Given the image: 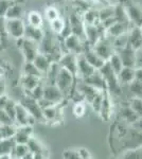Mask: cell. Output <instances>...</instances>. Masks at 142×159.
<instances>
[{"label": "cell", "mask_w": 142, "mask_h": 159, "mask_svg": "<svg viewBox=\"0 0 142 159\" xmlns=\"http://www.w3.org/2000/svg\"><path fill=\"white\" fill-rule=\"evenodd\" d=\"M99 72L102 74V76L105 80V84H106V88L109 91V93H113L116 96H119L121 93V85L118 79V74L112 70V66L106 61L104 65L100 69H98Z\"/></svg>", "instance_id": "obj_1"}, {"label": "cell", "mask_w": 142, "mask_h": 159, "mask_svg": "<svg viewBox=\"0 0 142 159\" xmlns=\"http://www.w3.org/2000/svg\"><path fill=\"white\" fill-rule=\"evenodd\" d=\"M76 76L73 74H71L68 70L61 67L54 84L62 91L64 98H67V97L70 96V92L74 88V86H76Z\"/></svg>", "instance_id": "obj_2"}, {"label": "cell", "mask_w": 142, "mask_h": 159, "mask_svg": "<svg viewBox=\"0 0 142 159\" xmlns=\"http://www.w3.org/2000/svg\"><path fill=\"white\" fill-rule=\"evenodd\" d=\"M120 2L130 22L140 28L142 25V7L131 0H120Z\"/></svg>", "instance_id": "obj_3"}, {"label": "cell", "mask_w": 142, "mask_h": 159, "mask_svg": "<svg viewBox=\"0 0 142 159\" xmlns=\"http://www.w3.org/2000/svg\"><path fill=\"white\" fill-rule=\"evenodd\" d=\"M18 48L24 55L25 61H33L35 56L39 53V43L30 40L28 38H19L17 39Z\"/></svg>", "instance_id": "obj_4"}, {"label": "cell", "mask_w": 142, "mask_h": 159, "mask_svg": "<svg viewBox=\"0 0 142 159\" xmlns=\"http://www.w3.org/2000/svg\"><path fill=\"white\" fill-rule=\"evenodd\" d=\"M19 103L28 110V112H29L31 116H33L35 118L37 122H45L44 116H43V109L40 108L37 100L33 99L31 96L25 93V96L20 99Z\"/></svg>", "instance_id": "obj_5"}, {"label": "cell", "mask_w": 142, "mask_h": 159, "mask_svg": "<svg viewBox=\"0 0 142 159\" xmlns=\"http://www.w3.org/2000/svg\"><path fill=\"white\" fill-rule=\"evenodd\" d=\"M92 48H94V50L95 51V53L105 61H108V58H109L112 53L116 51L112 46V40H110L109 38H107L106 36L101 37L100 39L92 46Z\"/></svg>", "instance_id": "obj_6"}, {"label": "cell", "mask_w": 142, "mask_h": 159, "mask_svg": "<svg viewBox=\"0 0 142 159\" xmlns=\"http://www.w3.org/2000/svg\"><path fill=\"white\" fill-rule=\"evenodd\" d=\"M25 24L22 18L19 19H6V30L9 36L14 39L24 37Z\"/></svg>", "instance_id": "obj_7"}, {"label": "cell", "mask_w": 142, "mask_h": 159, "mask_svg": "<svg viewBox=\"0 0 142 159\" xmlns=\"http://www.w3.org/2000/svg\"><path fill=\"white\" fill-rule=\"evenodd\" d=\"M69 25L71 28V33L79 36L83 42H85V32H84V22L82 19V15L79 13L73 12L70 14L68 18Z\"/></svg>", "instance_id": "obj_8"}, {"label": "cell", "mask_w": 142, "mask_h": 159, "mask_svg": "<svg viewBox=\"0 0 142 159\" xmlns=\"http://www.w3.org/2000/svg\"><path fill=\"white\" fill-rule=\"evenodd\" d=\"M43 98L48 100V101L53 102L55 104L62 103L65 100L62 91L58 89V87L55 84H49V83H45V85H44Z\"/></svg>", "instance_id": "obj_9"}, {"label": "cell", "mask_w": 142, "mask_h": 159, "mask_svg": "<svg viewBox=\"0 0 142 159\" xmlns=\"http://www.w3.org/2000/svg\"><path fill=\"white\" fill-rule=\"evenodd\" d=\"M37 122L36 119L33 116L28 112V110L25 108L20 103H17L16 105V111H15V119H14V123L19 126V125H34L35 123Z\"/></svg>", "instance_id": "obj_10"}, {"label": "cell", "mask_w": 142, "mask_h": 159, "mask_svg": "<svg viewBox=\"0 0 142 159\" xmlns=\"http://www.w3.org/2000/svg\"><path fill=\"white\" fill-rule=\"evenodd\" d=\"M58 64L62 68L68 70L71 74L77 78V56L74 53L66 52L62 55Z\"/></svg>", "instance_id": "obj_11"}, {"label": "cell", "mask_w": 142, "mask_h": 159, "mask_svg": "<svg viewBox=\"0 0 142 159\" xmlns=\"http://www.w3.org/2000/svg\"><path fill=\"white\" fill-rule=\"evenodd\" d=\"M82 54L84 55V57L86 58V61H88L90 65L94 66L97 70L102 67L105 63V61L102 60V58L95 53L92 46H90L87 42H84V47H83V52H82Z\"/></svg>", "instance_id": "obj_12"}, {"label": "cell", "mask_w": 142, "mask_h": 159, "mask_svg": "<svg viewBox=\"0 0 142 159\" xmlns=\"http://www.w3.org/2000/svg\"><path fill=\"white\" fill-rule=\"evenodd\" d=\"M63 43L65 46L67 52H71L74 54H80L83 52V47H84V42L81 39L79 36L74 34L68 35L67 37L63 38Z\"/></svg>", "instance_id": "obj_13"}, {"label": "cell", "mask_w": 142, "mask_h": 159, "mask_svg": "<svg viewBox=\"0 0 142 159\" xmlns=\"http://www.w3.org/2000/svg\"><path fill=\"white\" fill-rule=\"evenodd\" d=\"M117 52L120 55L123 67H136V51L128 43L122 49L117 50Z\"/></svg>", "instance_id": "obj_14"}, {"label": "cell", "mask_w": 142, "mask_h": 159, "mask_svg": "<svg viewBox=\"0 0 142 159\" xmlns=\"http://www.w3.org/2000/svg\"><path fill=\"white\" fill-rule=\"evenodd\" d=\"M130 30V24L127 22H121V21H116L115 24H112L110 27H108L105 30V35L107 38H109L110 40H112L115 37L120 36V35L124 34V33L128 32Z\"/></svg>", "instance_id": "obj_15"}, {"label": "cell", "mask_w": 142, "mask_h": 159, "mask_svg": "<svg viewBox=\"0 0 142 159\" xmlns=\"http://www.w3.org/2000/svg\"><path fill=\"white\" fill-rule=\"evenodd\" d=\"M109 91L107 89L104 90V97H103V101H102V104H101V107H100V110L98 114L100 115L102 120L104 121H107V120L110 119L112 115V110H113V106H112V99L109 97Z\"/></svg>", "instance_id": "obj_16"}, {"label": "cell", "mask_w": 142, "mask_h": 159, "mask_svg": "<svg viewBox=\"0 0 142 159\" xmlns=\"http://www.w3.org/2000/svg\"><path fill=\"white\" fill-rule=\"evenodd\" d=\"M33 132H34V129H33L32 125H29V124L19 125V126H17L16 133H15L13 138H14L16 143L27 144L29 139L33 136Z\"/></svg>", "instance_id": "obj_17"}, {"label": "cell", "mask_w": 142, "mask_h": 159, "mask_svg": "<svg viewBox=\"0 0 142 159\" xmlns=\"http://www.w3.org/2000/svg\"><path fill=\"white\" fill-rule=\"evenodd\" d=\"M61 104L52 105V106H49L47 108L43 109V116L44 120L47 123H51L53 125L54 122H57L61 119Z\"/></svg>", "instance_id": "obj_18"}, {"label": "cell", "mask_w": 142, "mask_h": 159, "mask_svg": "<svg viewBox=\"0 0 142 159\" xmlns=\"http://www.w3.org/2000/svg\"><path fill=\"white\" fill-rule=\"evenodd\" d=\"M77 74L82 76V79L89 76L90 74H92L94 72L97 71L94 66H91L88 61H86V58L84 57V55L82 53L77 54Z\"/></svg>", "instance_id": "obj_19"}, {"label": "cell", "mask_w": 142, "mask_h": 159, "mask_svg": "<svg viewBox=\"0 0 142 159\" xmlns=\"http://www.w3.org/2000/svg\"><path fill=\"white\" fill-rule=\"evenodd\" d=\"M76 87L77 90L83 94L85 101H87L88 103H91L92 100L95 98V96H97V94L101 91L98 88L89 85V84H86L83 81H82L81 83L77 84V85H76Z\"/></svg>", "instance_id": "obj_20"}, {"label": "cell", "mask_w": 142, "mask_h": 159, "mask_svg": "<svg viewBox=\"0 0 142 159\" xmlns=\"http://www.w3.org/2000/svg\"><path fill=\"white\" fill-rule=\"evenodd\" d=\"M128 45L135 51L142 48V30L139 27L128 30Z\"/></svg>", "instance_id": "obj_21"}, {"label": "cell", "mask_w": 142, "mask_h": 159, "mask_svg": "<svg viewBox=\"0 0 142 159\" xmlns=\"http://www.w3.org/2000/svg\"><path fill=\"white\" fill-rule=\"evenodd\" d=\"M44 34H45V31L43 30V27H33L30 25H25V34L24 37L28 38L30 40L39 43L42 42Z\"/></svg>", "instance_id": "obj_22"}, {"label": "cell", "mask_w": 142, "mask_h": 159, "mask_svg": "<svg viewBox=\"0 0 142 159\" xmlns=\"http://www.w3.org/2000/svg\"><path fill=\"white\" fill-rule=\"evenodd\" d=\"M82 81L85 82L86 84H89V85L95 87L99 90H104L106 88V84H105V80L102 76V74L99 72V70H97L95 72L92 74H90L89 76H86V78L82 79Z\"/></svg>", "instance_id": "obj_23"}, {"label": "cell", "mask_w": 142, "mask_h": 159, "mask_svg": "<svg viewBox=\"0 0 142 159\" xmlns=\"http://www.w3.org/2000/svg\"><path fill=\"white\" fill-rule=\"evenodd\" d=\"M84 32H85V42H87L90 46H94L98 40L102 37L100 34L99 29L94 25H85L84 24Z\"/></svg>", "instance_id": "obj_24"}, {"label": "cell", "mask_w": 142, "mask_h": 159, "mask_svg": "<svg viewBox=\"0 0 142 159\" xmlns=\"http://www.w3.org/2000/svg\"><path fill=\"white\" fill-rule=\"evenodd\" d=\"M16 144L14 138H2L0 139V159H12L11 153Z\"/></svg>", "instance_id": "obj_25"}, {"label": "cell", "mask_w": 142, "mask_h": 159, "mask_svg": "<svg viewBox=\"0 0 142 159\" xmlns=\"http://www.w3.org/2000/svg\"><path fill=\"white\" fill-rule=\"evenodd\" d=\"M44 78L40 76H35V75H27V74H22L21 79H20V85H21L22 89L25 92H29L34 88L35 86H37L40 82H43Z\"/></svg>", "instance_id": "obj_26"}, {"label": "cell", "mask_w": 142, "mask_h": 159, "mask_svg": "<svg viewBox=\"0 0 142 159\" xmlns=\"http://www.w3.org/2000/svg\"><path fill=\"white\" fill-rule=\"evenodd\" d=\"M51 63H52V61L47 57V55H45L42 52L38 53V54L35 56L34 60H33V64H34L36 66V68H37L44 75H45L46 71L48 70V68Z\"/></svg>", "instance_id": "obj_27"}, {"label": "cell", "mask_w": 142, "mask_h": 159, "mask_svg": "<svg viewBox=\"0 0 142 159\" xmlns=\"http://www.w3.org/2000/svg\"><path fill=\"white\" fill-rule=\"evenodd\" d=\"M82 19L85 25H99L100 18H99V10L88 9L82 14Z\"/></svg>", "instance_id": "obj_28"}, {"label": "cell", "mask_w": 142, "mask_h": 159, "mask_svg": "<svg viewBox=\"0 0 142 159\" xmlns=\"http://www.w3.org/2000/svg\"><path fill=\"white\" fill-rule=\"evenodd\" d=\"M120 116H121L122 119H124L126 122L131 123V124L135 123L137 120H138V118H139L138 115H137L136 112L134 111V109L130 106V104H128V105H123V106L121 107Z\"/></svg>", "instance_id": "obj_29"}, {"label": "cell", "mask_w": 142, "mask_h": 159, "mask_svg": "<svg viewBox=\"0 0 142 159\" xmlns=\"http://www.w3.org/2000/svg\"><path fill=\"white\" fill-rule=\"evenodd\" d=\"M22 16H24V7H22L21 4L18 3V2H14V3L10 7V9L7 10L4 18L19 19V18H22Z\"/></svg>", "instance_id": "obj_30"}, {"label": "cell", "mask_w": 142, "mask_h": 159, "mask_svg": "<svg viewBox=\"0 0 142 159\" xmlns=\"http://www.w3.org/2000/svg\"><path fill=\"white\" fill-rule=\"evenodd\" d=\"M59 69H61V66L57 61H52L49 66L48 70L46 71L45 73V79H46V83H49V84H54L55 83V80H56V76L59 72Z\"/></svg>", "instance_id": "obj_31"}, {"label": "cell", "mask_w": 142, "mask_h": 159, "mask_svg": "<svg viewBox=\"0 0 142 159\" xmlns=\"http://www.w3.org/2000/svg\"><path fill=\"white\" fill-rule=\"evenodd\" d=\"M118 79L120 83L130 84L133 80H135V68L123 67L118 74Z\"/></svg>", "instance_id": "obj_32"}, {"label": "cell", "mask_w": 142, "mask_h": 159, "mask_svg": "<svg viewBox=\"0 0 142 159\" xmlns=\"http://www.w3.org/2000/svg\"><path fill=\"white\" fill-rule=\"evenodd\" d=\"M28 145V148H29V151L32 154H35V153H43V154H46V155H49V153L47 152V150H46V148L44 147V145L40 143L39 140H37L36 138H34L32 136V137L30 138L29 141H28L27 143Z\"/></svg>", "instance_id": "obj_33"}, {"label": "cell", "mask_w": 142, "mask_h": 159, "mask_svg": "<svg viewBox=\"0 0 142 159\" xmlns=\"http://www.w3.org/2000/svg\"><path fill=\"white\" fill-rule=\"evenodd\" d=\"M29 148H28L27 144H22V143H16L13 148V151L11 153L12 158L16 159H24L25 156L29 153Z\"/></svg>", "instance_id": "obj_34"}, {"label": "cell", "mask_w": 142, "mask_h": 159, "mask_svg": "<svg viewBox=\"0 0 142 159\" xmlns=\"http://www.w3.org/2000/svg\"><path fill=\"white\" fill-rule=\"evenodd\" d=\"M107 61L109 63V65L112 66V70L115 71L117 74H119V72L121 71V69L123 68V64H122V61H121V58H120V55L118 54L117 51H115V52L112 53V56L108 58Z\"/></svg>", "instance_id": "obj_35"}, {"label": "cell", "mask_w": 142, "mask_h": 159, "mask_svg": "<svg viewBox=\"0 0 142 159\" xmlns=\"http://www.w3.org/2000/svg\"><path fill=\"white\" fill-rule=\"evenodd\" d=\"M22 74L27 75H35L44 78V74L36 68V66L33 64V61H25L24 67H22Z\"/></svg>", "instance_id": "obj_36"}, {"label": "cell", "mask_w": 142, "mask_h": 159, "mask_svg": "<svg viewBox=\"0 0 142 159\" xmlns=\"http://www.w3.org/2000/svg\"><path fill=\"white\" fill-rule=\"evenodd\" d=\"M28 25L33 27H43V17L38 12L31 11L28 14Z\"/></svg>", "instance_id": "obj_37"}, {"label": "cell", "mask_w": 142, "mask_h": 159, "mask_svg": "<svg viewBox=\"0 0 142 159\" xmlns=\"http://www.w3.org/2000/svg\"><path fill=\"white\" fill-rule=\"evenodd\" d=\"M65 20L64 18H62L61 16L57 17L56 19L52 20L50 21V28H51V31L56 35H59L64 30V27H65Z\"/></svg>", "instance_id": "obj_38"}, {"label": "cell", "mask_w": 142, "mask_h": 159, "mask_svg": "<svg viewBox=\"0 0 142 159\" xmlns=\"http://www.w3.org/2000/svg\"><path fill=\"white\" fill-rule=\"evenodd\" d=\"M115 9H116V7L106 6V7H102L101 10H99L100 22H103V21H105L106 19L112 17L113 15H115Z\"/></svg>", "instance_id": "obj_39"}, {"label": "cell", "mask_w": 142, "mask_h": 159, "mask_svg": "<svg viewBox=\"0 0 142 159\" xmlns=\"http://www.w3.org/2000/svg\"><path fill=\"white\" fill-rule=\"evenodd\" d=\"M128 90L131 93H133L135 97H141L142 96V81L139 80H133L128 84Z\"/></svg>", "instance_id": "obj_40"}, {"label": "cell", "mask_w": 142, "mask_h": 159, "mask_svg": "<svg viewBox=\"0 0 142 159\" xmlns=\"http://www.w3.org/2000/svg\"><path fill=\"white\" fill-rule=\"evenodd\" d=\"M1 126V134L2 138H13L16 133L17 129V125L15 123L13 124H4V125H0Z\"/></svg>", "instance_id": "obj_41"}, {"label": "cell", "mask_w": 142, "mask_h": 159, "mask_svg": "<svg viewBox=\"0 0 142 159\" xmlns=\"http://www.w3.org/2000/svg\"><path fill=\"white\" fill-rule=\"evenodd\" d=\"M16 105H17V103L14 101V100L7 98V102H6V104H4V106H3V109L6 110L7 114L12 118L13 121H14V119H15V111H16Z\"/></svg>", "instance_id": "obj_42"}, {"label": "cell", "mask_w": 142, "mask_h": 159, "mask_svg": "<svg viewBox=\"0 0 142 159\" xmlns=\"http://www.w3.org/2000/svg\"><path fill=\"white\" fill-rule=\"evenodd\" d=\"M130 106L139 117H142V99L140 97H135L130 100Z\"/></svg>", "instance_id": "obj_43"}, {"label": "cell", "mask_w": 142, "mask_h": 159, "mask_svg": "<svg viewBox=\"0 0 142 159\" xmlns=\"http://www.w3.org/2000/svg\"><path fill=\"white\" fill-rule=\"evenodd\" d=\"M44 81L43 82H40L39 84H38L37 86H35L34 88L32 89L31 91L29 92H25V93H28L29 96L32 97L33 99H35V100H40L43 98V94H44Z\"/></svg>", "instance_id": "obj_44"}, {"label": "cell", "mask_w": 142, "mask_h": 159, "mask_svg": "<svg viewBox=\"0 0 142 159\" xmlns=\"http://www.w3.org/2000/svg\"><path fill=\"white\" fill-rule=\"evenodd\" d=\"M104 90H101L99 93L95 96V98L92 100L91 103H90L95 112H99V110H100L101 104H102V101H103V97H104Z\"/></svg>", "instance_id": "obj_45"}, {"label": "cell", "mask_w": 142, "mask_h": 159, "mask_svg": "<svg viewBox=\"0 0 142 159\" xmlns=\"http://www.w3.org/2000/svg\"><path fill=\"white\" fill-rule=\"evenodd\" d=\"M45 15H46V18L49 20V22L52 21V20L56 19L57 17L61 16V15H59L58 10L56 9V7H48L47 9H46Z\"/></svg>", "instance_id": "obj_46"}, {"label": "cell", "mask_w": 142, "mask_h": 159, "mask_svg": "<svg viewBox=\"0 0 142 159\" xmlns=\"http://www.w3.org/2000/svg\"><path fill=\"white\" fill-rule=\"evenodd\" d=\"M14 2H16V0H0V17L6 16L7 10Z\"/></svg>", "instance_id": "obj_47"}, {"label": "cell", "mask_w": 142, "mask_h": 159, "mask_svg": "<svg viewBox=\"0 0 142 159\" xmlns=\"http://www.w3.org/2000/svg\"><path fill=\"white\" fill-rule=\"evenodd\" d=\"M14 121L9 115L7 114V111L3 108L0 109V125H4V124H13Z\"/></svg>", "instance_id": "obj_48"}, {"label": "cell", "mask_w": 142, "mask_h": 159, "mask_svg": "<svg viewBox=\"0 0 142 159\" xmlns=\"http://www.w3.org/2000/svg\"><path fill=\"white\" fill-rule=\"evenodd\" d=\"M73 114H74V116L77 118H81L84 116L85 105L82 103V102H77V103H76V105H74V107H73Z\"/></svg>", "instance_id": "obj_49"}, {"label": "cell", "mask_w": 142, "mask_h": 159, "mask_svg": "<svg viewBox=\"0 0 142 159\" xmlns=\"http://www.w3.org/2000/svg\"><path fill=\"white\" fill-rule=\"evenodd\" d=\"M63 158L65 159H79V153L74 150H66L63 152Z\"/></svg>", "instance_id": "obj_50"}, {"label": "cell", "mask_w": 142, "mask_h": 159, "mask_svg": "<svg viewBox=\"0 0 142 159\" xmlns=\"http://www.w3.org/2000/svg\"><path fill=\"white\" fill-rule=\"evenodd\" d=\"M77 153H79V156L80 158H83V159H89V158H92L90 153L87 151V148H81L77 150Z\"/></svg>", "instance_id": "obj_51"}, {"label": "cell", "mask_w": 142, "mask_h": 159, "mask_svg": "<svg viewBox=\"0 0 142 159\" xmlns=\"http://www.w3.org/2000/svg\"><path fill=\"white\" fill-rule=\"evenodd\" d=\"M6 89H7V85H6V81H4V76H1L0 78V97L6 94Z\"/></svg>", "instance_id": "obj_52"}, {"label": "cell", "mask_w": 142, "mask_h": 159, "mask_svg": "<svg viewBox=\"0 0 142 159\" xmlns=\"http://www.w3.org/2000/svg\"><path fill=\"white\" fill-rule=\"evenodd\" d=\"M134 126V129H136L137 130H139V132L142 133V117H139L138 120L131 124Z\"/></svg>", "instance_id": "obj_53"}, {"label": "cell", "mask_w": 142, "mask_h": 159, "mask_svg": "<svg viewBox=\"0 0 142 159\" xmlns=\"http://www.w3.org/2000/svg\"><path fill=\"white\" fill-rule=\"evenodd\" d=\"M7 98H9V97L6 96V94H3V96L0 97V109L3 108V106H4V104H6Z\"/></svg>", "instance_id": "obj_54"}, {"label": "cell", "mask_w": 142, "mask_h": 159, "mask_svg": "<svg viewBox=\"0 0 142 159\" xmlns=\"http://www.w3.org/2000/svg\"><path fill=\"white\" fill-rule=\"evenodd\" d=\"M6 71L7 70H6V68H4V66L0 65V78L6 75Z\"/></svg>", "instance_id": "obj_55"}, {"label": "cell", "mask_w": 142, "mask_h": 159, "mask_svg": "<svg viewBox=\"0 0 142 159\" xmlns=\"http://www.w3.org/2000/svg\"><path fill=\"white\" fill-rule=\"evenodd\" d=\"M133 2H135L136 4H138V6H140L142 7V0H131Z\"/></svg>", "instance_id": "obj_56"}, {"label": "cell", "mask_w": 142, "mask_h": 159, "mask_svg": "<svg viewBox=\"0 0 142 159\" xmlns=\"http://www.w3.org/2000/svg\"><path fill=\"white\" fill-rule=\"evenodd\" d=\"M53 1L55 2V3H62V2H64L65 0H53Z\"/></svg>", "instance_id": "obj_57"}, {"label": "cell", "mask_w": 142, "mask_h": 159, "mask_svg": "<svg viewBox=\"0 0 142 159\" xmlns=\"http://www.w3.org/2000/svg\"><path fill=\"white\" fill-rule=\"evenodd\" d=\"M0 65H2V66H3V60H2L1 57H0Z\"/></svg>", "instance_id": "obj_58"}, {"label": "cell", "mask_w": 142, "mask_h": 159, "mask_svg": "<svg viewBox=\"0 0 142 159\" xmlns=\"http://www.w3.org/2000/svg\"><path fill=\"white\" fill-rule=\"evenodd\" d=\"M0 139H2V134H1V126H0Z\"/></svg>", "instance_id": "obj_59"}, {"label": "cell", "mask_w": 142, "mask_h": 159, "mask_svg": "<svg viewBox=\"0 0 142 159\" xmlns=\"http://www.w3.org/2000/svg\"><path fill=\"white\" fill-rule=\"evenodd\" d=\"M0 45H1V37H0Z\"/></svg>", "instance_id": "obj_60"}, {"label": "cell", "mask_w": 142, "mask_h": 159, "mask_svg": "<svg viewBox=\"0 0 142 159\" xmlns=\"http://www.w3.org/2000/svg\"><path fill=\"white\" fill-rule=\"evenodd\" d=\"M139 50H141V51H142V48H141V49H139Z\"/></svg>", "instance_id": "obj_61"}]
</instances>
